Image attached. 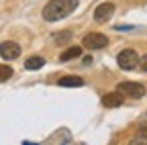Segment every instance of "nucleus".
I'll list each match as a JSON object with an SVG mask.
<instances>
[{
    "label": "nucleus",
    "instance_id": "obj_1",
    "mask_svg": "<svg viewBox=\"0 0 147 145\" xmlns=\"http://www.w3.org/2000/svg\"><path fill=\"white\" fill-rule=\"evenodd\" d=\"M78 8V0H49V2L43 6V19L47 23H55L65 19L67 14H71Z\"/></svg>",
    "mask_w": 147,
    "mask_h": 145
},
{
    "label": "nucleus",
    "instance_id": "obj_2",
    "mask_svg": "<svg viewBox=\"0 0 147 145\" xmlns=\"http://www.w3.org/2000/svg\"><path fill=\"white\" fill-rule=\"evenodd\" d=\"M117 63H119L121 69L131 71V69H135L139 65V55H137L133 49H123L119 55H117Z\"/></svg>",
    "mask_w": 147,
    "mask_h": 145
},
{
    "label": "nucleus",
    "instance_id": "obj_3",
    "mask_svg": "<svg viewBox=\"0 0 147 145\" xmlns=\"http://www.w3.org/2000/svg\"><path fill=\"white\" fill-rule=\"evenodd\" d=\"M117 90L123 94V96H131V98H143L145 96V86L139 84V82H121L117 86Z\"/></svg>",
    "mask_w": 147,
    "mask_h": 145
},
{
    "label": "nucleus",
    "instance_id": "obj_4",
    "mask_svg": "<svg viewBox=\"0 0 147 145\" xmlns=\"http://www.w3.org/2000/svg\"><path fill=\"white\" fill-rule=\"evenodd\" d=\"M82 45L86 49H92V51H94V49H102V47L108 45V37L102 35V33H88L84 37V41H82Z\"/></svg>",
    "mask_w": 147,
    "mask_h": 145
},
{
    "label": "nucleus",
    "instance_id": "obj_5",
    "mask_svg": "<svg viewBox=\"0 0 147 145\" xmlns=\"http://www.w3.org/2000/svg\"><path fill=\"white\" fill-rule=\"evenodd\" d=\"M0 55H2V59H6V61H12V59H16L21 55V45L14 43V41H4L0 45Z\"/></svg>",
    "mask_w": 147,
    "mask_h": 145
},
{
    "label": "nucleus",
    "instance_id": "obj_6",
    "mask_svg": "<svg viewBox=\"0 0 147 145\" xmlns=\"http://www.w3.org/2000/svg\"><path fill=\"white\" fill-rule=\"evenodd\" d=\"M113 14H115V4L113 2H102L94 10V21L96 23H106Z\"/></svg>",
    "mask_w": 147,
    "mask_h": 145
},
{
    "label": "nucleus",
    "instance_id": "obj_7",
    "mask_svg": "<svg viewBox=\"0 0 147 145\" xmlns=\"http://www.w3.org/2000/svg\"><path fill=\"white\" fill-rule=\"evenodd\" d=\"M123 104V94L119 92V90H115V92H106L102 96V106L106 108H117Z\"/></svg>",
    "mask_w": 147,
    "mask_h": 145
},
{
    "label": "nucleus",
    "instance_id": "obj_8",
    "mask_svg": "<svg viewBox=\"0 0 147 145\" xmlns=\"http://www.w3.org/2000/svg\"><path fill=\"white\" fill-rule=\"evenodd\" d=\"M57 86H63V88H80L84 86V80L80 76H63L57 80Z\"/></svg>",
    "mask_w": 147,
    "mask_h": 145
},
{
    "label": "nucleus",
    "instance_id": "obj_9",
    "mask_svg": "<svg viewBox=\"0 0 147 145\" xmlns=\"http://www.w3.org/2000/svg\"><path fill=\"white\" fill-rule=\"evenodd\" d=\"M80 55H82V47H78V45H71V47H67L65 51H61L59 59H61V61H69V59H76V57H80Z\"/></svg>",
    "mask_w": 147,
    "mask_h": 145
},
{
    "label": "nucleus",
    "instance_id": "obj_10",
    "mask_svg": "<svg viewBox=\"0 0 147 145\" xmlns=\"http://www.w3.org/2000/svg\"><path fill=\"white\" fill-rule=\"evenodd\" d=\"M45 65V59L43 57H39V55H35V57H29L27 61H25V69H41Z\"/></svg>",
    "mask_w": 147,
    "mask_h": 145
},
{
    "label": "nucleus",
    "instance_id": "obj_11",
    "mask_svg": "<svg viewBox=\"0 0 147 145\" xmlns=\"http://www.w3.org/2000/svg\"><path fill=\"white\" fill-rule=\"evenodd\" d=\"M12 74H14V71H12V67L10 65H0V82H6V80H10L12 78Z\"/></svg>",
    "mask_w": 147,
    "mask_h": 145
},
{
    "label": "nucleus",
    "instance_id": "obj_12",
    "mask_svg": "<svg viewBox=\"0 0 147 145\" xmlns=\"http://www.w3.org/2000/svg\"><path fill=\"white\" fill-rule=\"evenodd\" d=\"M69 37H71V31H65V33H61V35H55L53 39L57 41V43H63V41H67Z\"/></svg>",
    "mask_w": 147,
    "mask_h": 145
},
{
    "label": "nucleus",
    "instance_id": "obj_13",
    "mask_svg": "<svg viewBox=\"0 0 147 145\" xmlns=\"http://www.w3.org/2000/svg\"><path fill=\"white\" fill-rule=\"evenodd\" d=\"M139 65L143 71H147V55H143V59H139Z\"/></svg>",
    "mask_w": 147,
    "mask_h": 145
},
{
    "label": "nucleus",
    "instance_id": "obj_14",
    "mask_svg": "<svg viewBox=\"0 0 147 145\" xmlns=\"http://www.w3.org/2000/svg\"><path fill=\"white\" fill-rule=\"evenodd\" d=\"M139 129H141V133H147V125H141Z\"/></svg>",
    "mask_w": 147,
    "mask_h": 145
}]
</instances>
